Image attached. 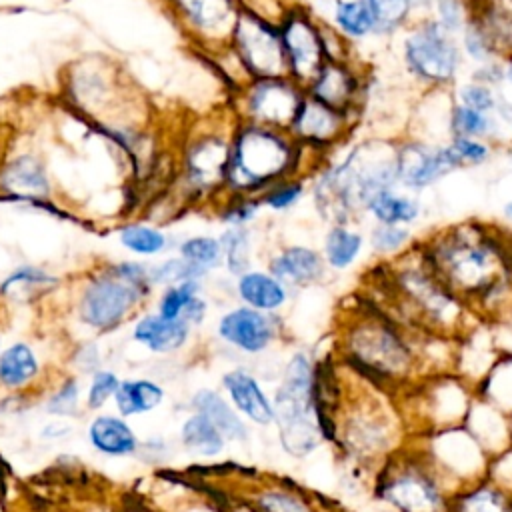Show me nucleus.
I'll return each mask as SVG.
<instances>
[{
	"mask_svg": "<svg viewBox=\"0 0 512 512\" xmlns=\"http://www.w3.org/2000/svg\"><path fill=\"white\" fill-rule=\"evenodd\" d=\"M264 268L292 292L316 286L324 282L328 274L320 248L304 242H290L274 248L266 256Z\"/></svg>",
	"mask_w": 512,
	"mask_h": 512,
	"instance_id": "4be33fe9",
	"label": "nucleus"
},
{
	"mask_svg": "<svg viewBox=\"0 0 512 512\" xmlns=\"http://www.w3.org/2000/svg\"><path fill=\"white\" fill-rule=\"evenodd\" d=\"M424 216V202L420 194L402 190L400 186L382 190L364 208L362 218L370 224H390L412 228Z\"/></svg>",
	"mask_w": 512,
	"mask_h": 512,
	"instance_id": "cd10ccee",
	"label": "nucleus"
},
{
	"mask_svg": "<svg viewBox=\"0 0 512 512\" xmlns=\"http://www.w3.org/2000/svg\"><path fill=\"white\" fill-rule=\"evenodd\" d=\"M222 268L236 278L254 266L258 254V240L254 228H224L220 234Z\"/></svg>",
	"mask_w": 512,
	"mask_h": 512,
	"instance_id": "4c0bfd02",
	"label": "nucleus"
},
{
	"mask_svg": "<svg viewBox=\"0 0 512 512\" xmlns=\"http://www.w3.org/2000/svg\"><path fill=\"white\" fill-rule=\"evenodd\" d=\"M0 186L22 200H40L50 192V182L44 166L34 156H18L0 174Z\"/></svg>",
	"mask_w": 512,
	"mask_h": 512,
	"instance_id": "2f4dec72",
	"label": "nucleus"
},
{
	"mask_svg": "<svg viewBox=\"0 0 512 512\" xmlns=\"http://www.w3.org/2000/svg\"><path fill=\"white\" fill-rule=\"evenodd\" d=\"M442 148L454 172L480 168L488 164L496 154V144L482 138L450 136L446 142H442Z\"/></svg>",
	"mask_w": 512,
	"mask_h": 512,
	"instance_id": "37998d69",
	"label": "nucleus"
},
{
	"mask_svg": "<svg viewBox=\"0 0 512 512\" xmlns=\"http://www.w3.org/2000/svg\"><path fill=\"white\" fill-rule=\"evenodd\" d=\"M414 332L378 306H358L338 330L340 364L388 394L404 392L422 376Z\"/></svg>",
	"mask_w": 512,
	"mask_h": 512,
	"instance_id": "7ed1b4c3",
	"label": "nucleus"
},
{
	"mask_svg": "<svg viewBox=\"0 0 512 512\" xmlns=\"http://www.w3.org/2000/svg\"><path fill=\"white\" fill-rule=\"evenodd\" d=\"M394 170L396 184L414 194L434 188L454 172L442 144L408 134L394 140Z\"/></svg>",
	"mask_w": 512,
	"mask_h": 512,
	"instance_id": "aec40b11",
	"label": "nucleus"
},
{
	"mask_svg": "<svg viewBox=\"0 0 512 512\" xmlns=\"http://www.w3.org/2000/svg\"><path fill=\"white\" fill-rule=\"evenodd\" d=\"M78 396H80V388L74 380H68L66 384H62L46 402V410L50 414H58V416H68L76 410L78 406Z\"/></svg>",
	"mask_w": 512,
	"mask_h": 512,
	"instance_id": "bf43d9fd",
	"label": "nucleus"
},
{
	"mask_svg": "<svg viewBox=\"0 0 512 512\" xmlns=\"http://www.w3.org/2000/svg\"><path fill=\"white\" fill-rule=\"evenodd\" d=\"M230 512H258L254 506H250L246 500H240L238 504H234L232 508H230Z\"/></svg>",
	"mask_w": 512,
	"mask_h": 512,
	"instance_id": "e2e57ef3",
	"label": "nucleus"
},
{
	"mask_svg": "<svg viewBox=\"0 0 512 512\" xmlns=\"http://www.w3.org/2000/svg\"><path fill=\"white\" fill-rule=\"evenodd\" d=\"M476 396L512 416V354H500L476 386Z\"/></svg>",
	"mask_w": 512,
	"mask_h": 512,
	"instance_id": "79ce46f5",
	"label": "nucleus"
},
{
	"mask_svg": "<svg viewBox=\"0 0 512 512\" xmlns=\"http://www.w3.org/2000/svg\"><path fill=\"white\" fill-rule=\"evenodd\" d=\"M190 332H192V326L188 322L180 318L170 320L160 316L158 312H150L136 322L132 336L138 344H142L150 352L170 354L186 346Z\"/></svg>",
	"mask_w": 512,
	"mask_h": 512,
	"instance_id": "c756f323",
	"label": "nucleus"
},
{
	"mask_svg": "<svg viewBox=\"0 0 512 512\" xmlns=\"http://www.w3.org/2000/svg\"><path fill=\"white\" fill-rule=\"evenodd\" d=\"M324 162L304 150L288 130L234 120L224 194L260 196L268 186L290 176L310 180Z\"/></svg>",
	"mask_w": 512,
	"mask_h": 512,
	"instance_id": "39448f33",
	"label": "nucleus"
},
{
	"mask_svg": "<svg viewBox=\"0 0 512 512\" xmlns=\"http://www.w3.org/2000/svg\"><path fill=\"white\" fill-rule=\"evenodd\" d=\"M150 266L118 262L92 278L80 296V320L96 330L118 326L152 290Z\"/></svg>",
	"mask_w": 512,
	"mask_h": 512,
	"instance_id": "9d476101",
	"label": "nucleus"
},
{
	"mask_svg": "<svg viewBox=\"0 0 512 512\" xmlns=\"http://www.w3.org/2000/svg\"><path fill=\"white\" fill-rule=\"evenodd\" d=\"M180 444L198 458H218L228 442L206 416L192 412L180 426Z\"/></svg>",
	"mask_w": 512,
	"mask_h": 512,
	"instance_id": "58836bf2",
	"label": "nucleus"
},
{
	"mask_svg": "<svg viewBox=\"0 0 512 512\" xmlns=\"http://www.w3.org/2000/svg\"><path fill=\"white\" fill-rule=\"evenodd\" d=\"M500 214H502L504 222L512 224V198H510V200H506V202L502 204V208H500Z\"/></svg>",
	"mask_w": 512,
	"mask_h": 512,
	"instance_id": "680f3d73",
	"label": "nucleus"
},
{
	"mask_svg": "<svg viewBox=\"0 0 512 512\" xmlns=\"http://www.w3.org/2000/svg\"><path fill=\"white\" fill-rule=\"evenodd\" d=\"M120 244L138 256H158L168 250V234L150 224H128L118 232Z\"/></svg>",
	"mask_w": 512,
	"mask_h": 512,
	"instance_id": "8fccbe9b",
	"label": "nucleus"
},
{
	"mask_svg": "<svg viewBox=\"0 0 512 512\" xmlns=\"http://www.w3.org/2000/svg\"><path fill=\"white\" fill-rule=\"evenodd\" d=\"M448 512H512V496L484 478L456 490Z\"/></svg>",
	"mask_w": 512,
	"mask_h": 512,
	"instance_id": "c9c22d12",
	"label": "nucleus"
},
{
	"mask_svg": "<svg viewBox=\"0 0 512 512\" xmlns=\"http://www.w3.org/2000/svg\"><path fill=\"white\" fill-rule=\"evenodd\" d=\"M286 76L306 86L326 62L324 20L302 0L290 2L276 20Z\"/></svg>",
	"mask_w": 512,
	"mask_h": 512,
	"instance_id": "4468645a",
	"label": "nucleus"
},
{
	"mask_svg": "<svg viewBox=\"0 0 512 512\" xmlns=\"http://www.w3.org/2000/svg\"><path fill=\"white\" fill-rule=\"evenodd\" d=\"M418 246L434 274L476 316H494L512 300V246L492 226L478 220L450 224Z\"/></svg>",
	"mask_w": 512,
	"mask_h": 512,
	"instance_id": "f257e3e1",
	"label": "nucleus"
},
{
	"mask_svg": "<svg viewBox=\"0 0 512 512\" xmlns=\"http://www.w3.org/2000/svg\"><path fill=\"white\" fill-rule=\"evenodd\" d=\"M214 212L224 228H250L258 222L262 206L258 196L224 194L216 200Z\"/></svg>",
	"mask_w": 512,
	"mask_h": 512,
	"instance_id": "09e8293b",
	"label": "nucleus"
},
{
	"mask_svg": "<svg viewBox=\"0 0 512 512\" xmlns=\"http://www.w3.org/2000/svg\"><path fill=\"white\" fill-rule=\"evenodd\" d=\"M54 282L56 280L48 272H44L36 266H20L0 284V292L2 294H14L18 290H30V288L34 290V288L50 286Z\"/></svg>",
	"mask_w": 512,
	"mask_h": 512,
	"instance_id": "6e6d98bb",
	"label": "nucleus"
},
{
	"mask_svg": "<svg viewBox=\"0 0 512 512\" xmlns=\"http://www.w3.org/2000/svg\"><path fill=\"white\" fill-rule=\"evenodd\" d=\"M242 500L258 512H324L314 494L282 478H258Z\"/></svg>",
	"mask_w": 512,
	"mask_h": 512,
	"instance_id": "393cba45",
	"label": "nucleus"
},
{
	"mask_svg": "<svg viewBox=\"0 0 512 512\" xmlns=\"http://www.w3.org/2000/svg\"><path fill=\"white\" fill-rule=\"evenodd\" d=\"M376 22V38H396L412 20L414 0H364Z\"/></svg>",
	"mask_w": 512,
	"mask_h": 512,
	"instance_id": "c03bdc74",
	"label": "nucleus"
},
{
	"mask_svg": "<svg viewBox=\"0 0 512 512\" xmlns=\"http://www.w3.org/2000/svg\"><path fill=\"white\" fill-rule=\"evenodd\" d=\"M448 134L464 136V138H482L498 146L504 142L506 124L494 114L478 112L468 106L456 104L452 100L450 114H448Z\"/></svg>",
	"mask_w": 512,
	"mask_h": 512,
	"instance_id": "f704fd0d",
	"label": "nucleus"
},
{
	"mask_svg": "<svg viewBox=\"0 0 512 512\" xmlns=\"http://www.w3.org/2000/svg\"><path fill=\"white\" fill-rule=\"evenodd\" d=\"M404 392L412 408L402 410V416L406 422H416L418 432L414 436L462 426L476 396V388L456 372L428 374Z\"/></svg>",
	"mask_w": 512,
	"mask_h": 512,
	"instance_id": "9b49d317",
	"label": "nucleus"
},
{
	"mask_svg": "<svg viewBox=\"0 0 512 512\" xmlns=\"http://www.w3.org/2000/svg\"><path fill=\"white\" fill-rule=\"evenodd\" d=\"M226 46L236 56L248 78L286 74L276 20L248 6H242Z\"/></svg>",
	"mask_w": 512,
	"mask_h": 512,
	"instance_id": "2eb2a0df",
	"label": "nucleus"
},
{
	"mask_svg": "<svg viewBox=\"0 0 512 512\" xmlns=\"http://www.w3.org/2000/svg\"><path fill=\"white\" fill-rule=\"evenodd\" d=\"M368 248L366 230L358 222H332L320 242V254L328 272H348L354 268Z\"/></svg>",
	"mask_w": 512,
	"mask_h": 512,
	"instance_id": "bb28decb",
	"label": "nucleus"
},
{
	"mask_svg": "<svg viewBox=\"0 0 512 512\" xmlns=\"http://www.w3.org/2000/svg\"><path fill=\"white\" fill-rule=\"evenodd\" d=\"M178 256L198 268L204 276L222 268V244L218 236L194 234L178 244Z\"/></svg>",
	"mask_w": 512,
	"mask_h": 512,
	"instance_id": "49530a36",
	"label": "nucleus"
},
{
	"mask_svg": "<svg viewBox=\"0 0 512 512\" xmlns=\"http://www.w3.org/2000/svg\"><path fill=\"white\" fill-rule=\"evenodd\" d=\"M234 296L238 304L248 308L280 314L290 304L294 292L264 266H252L234 278Z\"/></svg>",
	"mask_w": 512,
	"mask_h": 512,
	"instance_id": "b1692460",
	"label": "nucleus"
},
{
	"mask_svg": "<svg viewBox=\"0 0 512 512\" xmlns=\"http://www.w3.org/2000/svg\"><path fill=\"white\" fill-rule=\"evenodd\" d=\"M398 58L406 76L422 90H450L464 72L456 36L430 16L412 20L398 34Z\"/></svg>",
	"mask_w": 512,
	"mask_h": 512,
	"instance_id": "1a4fd4ad",
	"label": "nucleus"
},
{
	"mask_svg": "<svg viewBox=\"0 0 512 512\" xmlns=\"http://www.w3.org/2000/svg\"><path fill=\"white\" fill-rule=\"evenodd\" d=\"M186 32L212 54L228 44L242 0H172Z\"/></svg>",
	"mask_w": 512,
	"mask_h": 512,
	"instance_id": "412c9836",
	"label": "nucleus"
},
{
	"mask_svg": "<svg viewBox=\"0 0 512 512\" xmlns=\"http://www.w3.org/2000/svg\"><path fill=\"white\" fill-rule=\"evenodd\" d=\"M360 124L362 116L336 110L304 96L288 132L304 150L326 160L356 136Z\"/></svg>",
	"mask_w": 512,
	"mask_h": 512,
	"instance_id": "dca6fc26",
	"label": "nucleus"
},
{
	"mask_svg": "<svg viewBox=\"0 0 512 512\" xmlns=\"http://www.w3.org/2000/svg\"><path fill=\"white\" fill-rule=\"evenodd\" d=\"M472 18L482 26L494 54L512 58V0H472Z\"/></svg>",
	"mask_w": 512,
	"mask_h": 512,
	"instance_id": "7c9ffc66",
	"label": "nucleus"
},
{
	"mask_svg": "<svg viewBox=\"0 0 512 512\" xmlns=\"http://www.w3.org/2000/svg\"><path fill=\"white\" fill-rule=\"evenodd\" d=\"M92 448L106 456H130L138 448V438L130 424L118 416H96L88 426Z\"/></svg>",
	"mask_w": 512,
	"mask_h": 512,
	"instance_id": "72a5a7b5",
	"label": "nucleus"
},
{
	"mask_svg": "<svg viewBox=\"0 0 512 512\" xmlns=\"http://www.w3.org/2000/svg\"><path fill=\"white\" fill-rule=\"evenodd\" d=\"M366 242L372 254L392 260L404 252H408L414 244V232L406 226H390V224H370L366 230Z\"/></svg>",
	"mask_w": 512,
	"mask_h": 512,
	"instance_id": "a18cd8bd",
	"label": "nucleus"
},
{
	"mask_svg": "<svg viewBox=\"0 0 512 512\" xmlns=\"http://www.w3.org/2000/svg\"><path fill=\"white\" fill-rule=\"evenodd\" d=\"M204 278L206 276L198 268H194L180 256H172L160 264L150 266V280L154 286L156 284L172 286V284H178L184 280H204Z\"/></svg>",
	"mask_w": 512,
	"mask_h": 512,
	"instance_id": "5fc2aeb1",
	"label": "nucleus"
},
{
	"mask_svg": "<svg viewBox=\"0 0 512 512\" xmlns=\"http://www.w3.org/2000/svg\"><path fill=\"white\" fill-rule=\"evenodd\" d=\"M230 124L224 130H208L190 140L184 152L182 180L190 196L216 204L224 196V178L230 150Z\"/></svg>",
	"mask_w": 512,
	"mask_h": 512,
	"instance_id": "f3484780",
	"label": "nucleus"
},
{
	"mask_svg": "<svg viewBox=\"0 0 512 512\" xmlns=\"http://www.w3.org/2000/svg\"><path fill=\"white\" fill-rule=\"evenodd\" d=\"M352 378V386L344 392L338 372L330 442L342 454V462L374 474L386 458L408 444L410 434L402 410L392 404V394L354 372Z\"/></svg>",
	"mask_w": 512,
	"mask_h": 512,
	"instance_id": "20e7f679",
	"label": "nucleus"
},
{
	"mask_svg": "<svg viewBox=\"0 0 512 512\" xmlns=\"http://www.w3.org/2000/svg\"><path fill=\"white\" fill-rule=\"evenodd\" d=\"M428 16L448 34L458 36L472 16V0H432Z\"/></svg>",
	"mask_w": 512,
	"mask_h": 512,
	"instance_id": "864d4df0",
	"label": "nucleus"
},
{
	"mask_svg": "<svg viewBox=\"0 0 512 512\" xmlns=\"http://www.w3.org/2000/svg\"><path fill=\"white\" fill-rule=\"evenodd\" d=\"M38 374V358L24 342H14L0 352V384L6 388H20Z\"/></svg>",
	"mask_w": 512,
	"mask_h": 512,
	"instance_id": "a19ab883",
	"label": "nucleus"
},
{
	"mask_svg": "<svg viewBox=\"0 0 512 512\" xmlns=\"http://www.w3.org/2000/svg\"><path fill=\"white\" fill-rule=\"evenodd\" d=\"M326 22L352 46L376 38V22L364 0H332Z\"/></svg>",
	"mask_w": 512,
	"mask_h": 512,
	"instance_id": "473e14b6",
	"label": "nucleus"
},
{
	"mask_svg": "<svg viewBox=\"0 0 512 512\" xmlns=\"http://www.w3.org/2000/svg\"><path fill=\"white\" fill-rule=\"evenodd\" d=\"M316 368L318 362L308 350H292L282 362L272 390V426L276 428L278 446L294 460L312 456L326 442L316 404Z\"/></svg>",
	"mask_w": 512,
	"mask_h": 512,
	"instance_id": "0eeeda50",
	"label": "nucleus"
},
{
	"mask_svg": "<svg viewBox=\"0 0 512 512\" xmlns=\"http://www.w3.org/2000/svg\"><path fill=\"white\" fill-rule=\"evenodd\" d=\"M462 426L490 458L512 446V416L480 396H474Z\"/></svg>",
	"mask_w": 512,
	"mask_h": 512,
	"instance_id": "a878e982",
	"label": "nucleus"
},
{
	"mask_svg": "<svg viewBox=\"0 0 512 512\" xmlns=\"http://www.w3.org/2000/svg\"><path fill=\"white\" fill-rule=\"evenodd\" d=\"M456 40H458L464 64H470L472 68L480 66V64H486V62H492V60H500L494 54L492 44H490L488 36L484 34L482 26L472 16L466 22V26L462 28V32L456 36Z\"/></svg>",
	"mask_w": 512,
	"mask_h": 512,
	"instance_id": "603ef678",
	"label": "nucleus"
},
{
	"mask_svg": "<svg viewBox=\"0 0 512 512\" xmlns=\"http://www.w3.org/2000/svg\"><path fill=\"white\" fill-rule=\"evenodd\" d=\"M190 406L192 412L206 416L226 438V442L244 444L250 440L248 422L234 410L222 392L214 388H198L190 398Z\"/></svg>",
	"mask_w": 512,
	"mask_h": 512,
	"instance_id": "c85d7f7f",
	"label": "nucleus"
},
{
	"mask_svg": "<svg viewBox=\"0 0 512 512\" xmlns=\"http://www.w3.org/2000/svg\"><path fill=\"white\" fill-rule=\"evenodd\" d=\"M390 298L400 312L398 322L410 330L458 338L470 324V306L452 292L426 262L416 244L386 262Z\"/></svg>",
	"mask_w": 512,
	"mask_h": 512,
	"instance_id": "423d86ee",
	"label": "nucleus"
},
{
	"mask_svg": "<svg viewBox=\"0 0 512 512\" xmlns=\"http://www.w3.org/2000/svg\"><path fill=\"white\" fill-rule=\"evenodd\" d=\"M306 96L342 112L362 116L370 92V72L356 56L326 60L304 86Z\"/></svg>",
	"mask_w": 512,
	"mask_h": 512,
	"instance_id": "6ab92c4d",
	"label": "nucleus"
},
{
	"mask_svg": "<svg viewBox=\"0 0 512 512\" xmlns=\"http://www.w3.org/2000/svg\"><path fill=\"white\" fill-rule=\"evenodd\" d=\"M394 140L354 136L310 176L308 196L324 222H360L366 204L376 194L398 186Z\"/></svg>",
	"mask_w": 512,
	"mask_h": 512,
	"instance_id": "f03ea898",
	"label": "nucleus"
},
{
	"mask_svg": "<svg viewBox=\"0 0 512 512\" xmlns=\"http://www.w3.org/2000/svg\"><path fill=\"white\" fill-rule=\"evenodd\" d=\"M308 196V178L304 176H290L272 186H268L260 196V206L264 212L272 214H286L302 204Z\"/></svg>",
	"mask_w": 512,
	"mask_h": 512,
	"instance_id": "de8ad7c7",
	"label": "nucleus"
},
{
	"mask_svg": "<svg viewBox=\"0 0 512 512\" xmlns=\"http://www.w3.org/2000/svg\"><path fill=\"white\" fill-rule=\"evenodd\" d=\"M222 394L234 406V410L252 426L268 428L274 424L272 396L262 386L258 374L248 366H234L220 378Z\"/></svg>",
	"mask_w": 512,
	"mask_h": 512,
	"instance_id": "5701e85b",
	"label": "nucleus"
},
{
	"mask_svg": "<svg viewBox=\"0 0 512 512\" xmlns=\"http://www.w3.org/2000/svg\"><path fill=\"white\" fill-rule=\"evenodd\" d=\"M164 402V388L148 378L120 380L114 404L122 416L146 414Z\"/></svg>",
	"mask_w": 512,
	"mask_h": 512,
	"instance_id": "ea45409f",
	"label": "nucleus"
},
{
	"mask_svg": "<svg viewBox=\"0 0 512 512\" xmlns=\"http://www.w3.org/2000/svg\"><path fill=\"white\" fill-rule=\"evenodd\" d=\"M410 440L452 492L486 478L490 456L464 426L412 436Z\"/></svg>",
	"mask_w": 512,
	"mask_h": 512,
	"instance_id": "f8f14e48",
	"label": "nucleus"
},
{
	"mask_svg": "<svg viewBox=\"0 0 512 512\" xmlns=\"http://www.w3.org/2000/svg\"><path fill=\"white\" fill-rule=\"evenodd\" d=\"M452 100L456 104L468 106L472 110L478 112H486V114H494L498 116L504 124H508V120L512 118V108L504 102L502 94L498 88L476 82L472 78H460L452 88H450Z\"/></svg>",
	"mask_w": 512,
	"mask_h": 512,
	"instance_id": "e433bc0d",
	"label": "nucleus"
},
{
	"mask_svg": "<svg viewBox=\"0 0 512 512\" xmlns=\"http://www.w3.org/2000/svg\"><path fill=\"white\" fill-rule=\"evenodd\" d=\"M370 492L392 512H448L454 494L412 440L376 468Z\"/></svg>",
	"mask_w": 512,
	"mask_h": 512,
	"instance_id": "6e6552de",
	"label": "nucleus"
},
{
	"mask_svg": "<svg viewBox=\"0 0 512 512\" xmlns=\"http://www.w3.org/2000/svg\"><path fill=\"white\" fill-rule=\"evenodd\" d=\"M486 480L512 496V446L490 458Z\"/></svg>",
	"mask_w": 512,
	"mask_h": 512,
	"instance_id": "13d9d810",
	"label": "nucleus"
},
{
	"mask_svg": "<svg viewBox=\"0 0 512 512\" xmlns=\"http://www.w3.org/2000/svg\"><path fill=\"white\" fill-rule=\"evenodd\" d=\"M502 74H504V62L502 60H492V62L474 66L470 70L468 78H472L476 82H482V84H488V86H494V88H500Z\"/></svg>",
	"mask_w": 512,
	"mask_h": 512,
	"instance_id": "052dcab7",
	"label": "nucleus"
},
{
	"mask_svg": "<svg viewBox=\"0 0 512 512\" xmlns=\"http://www.w3.org/2000/svg\"><path fill=\"white\" fill-rule=\"evenodd\" d=\"M214 330L218 340L230 350L248 358H260L282 340L284 322L280 314L236 304L218 316Z\"/></svg>",
	"mask_w": 512,
	"mask_h": 512,
	"instance_id": "a211bd4d",
	"label": "nucleus"
},
{
	"mask_svg": "<svg viewBox=\"0 0 512 512\" xmlns=\"http://www.w3.org/2000/svg\"><path fill=\"white\" fill-rule=\"evenodd\" d=\"M506 136H508V142L512 144V118H510L508 124H506Z\"/></svg>",
	"mask_w": 512,
	"mask_h": 512,
	"instance_id": "0e129e2a",
	"label": "nucleus"
},
{
	"mask_svg": "<svg viewBox=\"0 0 512 512\" xmlns=\"http://www.w3.org/2000/svg\"><path fill=\"white\" fill-rule=\"evenodd\" d=\"M304 96V86L286 74L250 78L232 92V116L238 122L288 130Z\"/></svg>",
	"mask_w": 512,
	"mask_h": 512,
	"instance_id": "ddd939ff",
	"label": "nucleus"
},
{
	"mask_svg": "<svg viewBox=\"0 0 512 512\" xmlns=\"http://www.w3.org/2000/svg\"><path fill=\"white\" fill-rule=\"evenodd\" d=\"M198 296H202V280H184L172 286H164L156 312L170 320H184L186 310Z\"/></svg>",
	"mask_w": 512,
	"mask_h": 512,
	"instance_id": "3c124183",
	"label": "nucleus"
},
{
	"mask_svg": "<svg viewBox=\"0 0 512 512\" xmlns=\"http://www.w3.org/2000/svg\"><path fill=\"white\" fill-rule=\"evenodd\" d=\"M118 386H120V380L114 372L96 370L90 380V386H88V398H86L88 408H92V410L102 408L110 398H114Z\"/></svg>",
	"mask_w": 512,
	"mask_h": 512,
	"instance_id": "4d7b16f0",
	"label": "nucleus"
}]
</instances>
